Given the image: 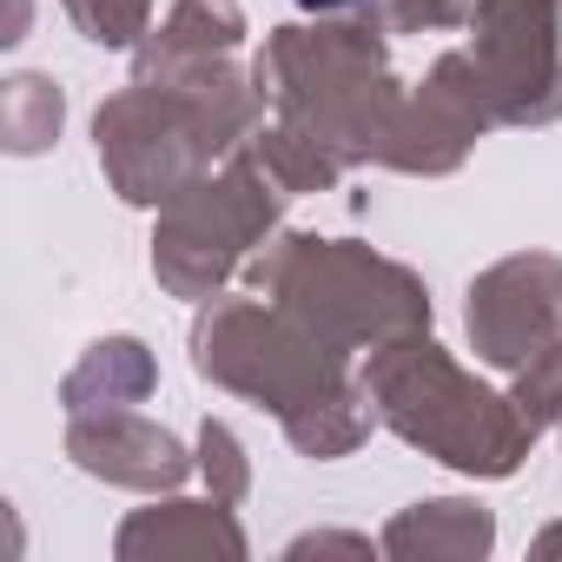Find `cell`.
I'll list each match as a JSON object with an SVG mask.
<instances>
[{
    "instance_id": "obj_1",
    "label": "cell",
    "mask_w": 562,
    "mask_h": 562,
    "mask_svg": "<svg viewBox=\"0 0 562 562\" xmlns=\"http://www.w3.org/2000/svg\"><path fill=\"white\" fill-rule=\"evenodd\" d=\"M299 8H351V0H299Z\"/></svg>"
}]
</instances>
